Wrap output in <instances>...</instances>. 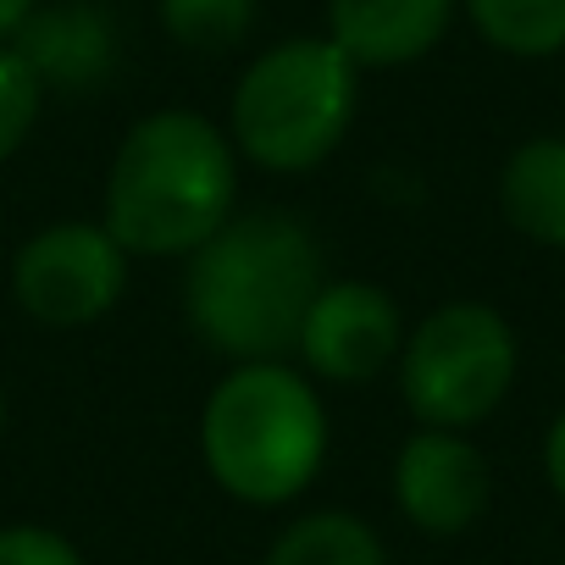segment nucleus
<instances>
[{
  "label": "nucleus",
  "mask_w": 565,
  "mask_h": 565,
  "mask_svg": "<svg viewBox=\"0 0 565 565\" xmlns=\"http://www.w3.org/2000/svg\"><path fill=\"white\" fill-rule=\"evenodd\" d=\"M322 244L306 222L282 211L227 216L183 266L189 328L238 361L295 355L300 322L322 289Z\"/></svg>",
  "instance_id": "f257e3e1"
},
{
  "label": "nucleus",
  "mask_w": 565,
  "mask_h": 565,
  "mask_svg": "<svg viewBox=\"0 0 565 565\" xmlns=\"http://www.w3.org/2000/svg\"><path fill=\"white\" fill-rule=\"evenodd\" d=\"M238 194L233 139L189 106L139 117L106 172V227L128 255H194L227 216Z\"/></svg>",
  "instance_id": "f03ea898"
},
{
  "label": "nucleus",
  "mask_w": 565,
  "mask_h": 565,
  "mask_svg": "<svg viewBox=\"0 0 565 565\" xmlns=\"http://www.w3.org/2000/svg\"><path fill=\"white\" fill-rule=\"evenodd\" d=\"M200 460L238 504H289L328 460V405L289 361H238L205 394Z\"/></svg>",
  "instance_id": "7ed1b4c3"
},
{
  "label": "nucleus",
  "mask_w": 565,
  "mask_h": 565,
  "mask_svg": "<svg viewBox=\"0 0 565 565\" xmlns=\"http://www.w3.org/2000/svg\"><path fill=\"white\" fill-rule=\"evenodd\" d=\"M361 106V67L328 40L300 34L260 51L244 78L233 84L227 106V139L233 150L277 178H295L322 167Z\"/></svg>",
  "instance_id": "20e7f679"
},
{
  "label": "nucleus",
  "mask_w": 565,
  "mask_h": 565,
  "mask_svg": "<svg viewBox=\"0 0 565 565\" xmlns=\"http://www.w3.org/2000/svg\"><path fill=\"white\" fill-rule=\"evenodd\" d=\"M399 394L422 427L466 433L488 422L515 388V328L482 300H444L399 350Z\"/></svg>",
  "instance_id": "39448f33"
},
{
  "label": "nucleus",
  "mask_w": 565,
  "mask_h": 565,
  "mask_svg": "<svg viewBox=\"0 0 565 565\" xmlns=\"http://www.w3.org/2000/svg\"><path fill=\"white\" fill-rule=\"evenodd\" d=\"M128 289V249L106 222H51L12 255V300L40 328H89Z\"/></svg>",
  "instance_id": "423d86ee"
},
{
  "label": "nucleus",
  "mask_w": 565,
  "mask_h": 565,
  "mask_svg": "<svg viewBox=\"0 0 565 565\" xmlns=\"http://www.w3.org/2000/svg\"><path fill=\"white\" fill-rule=\"evenodd\" d=\"M399 350H405L399 300L366 277L322 282L295 339V355L322 383H372L377 372L399 361Z\"/></svg>",
  "instance_id": "0eeeda50"
},
{
  "label": "nucleus",
  "mask_w": 565,
  "mask_h": 565,
  "mask_svg": "<svg viewBox=\"0 0 565 565\" xmlns=\"http://www.w3.org/2000/svg\"><path fill=\"white\" fill-rule=\"evenodd\" d=\"M493 499L488 455L466 433L422 427L394 455V504L427 537H460L482 521Z\"/></svg>",
  "instance_id": "6e6552de"
},
{
  "label": "nucleus",
  "mask_w": 565,
  "mask_h": 565,
  "mask_svg": "<svg viewBox=\"0 0 565 565\" xmlns=\"http://www.w3.org/2000/svg\"><path fill=\"white\" fill-rule=\"evenodd\" d=\"M29 67L34 78L62 95H84V89H100L117 67V29L100 7L89 0H62V7H34L29 23L7 40Z\"/></svg>",
  "instance_id": "1a4fd4ad"
},
{
  "label": "nucleus",
  "mask_w": 565,
  "mask_h": 565,
  "mask_svg": "<svg viewBox=\"0 0 565 565\" xmlns=\"http://www.w3.org/2000/svg\"><path fill=\"white\" fill-rule=\"evenodd\" d=\"M460 0H328V40L366 67H411L444 45Z\"/></svg>",
  "instance_id": "9d476101"
},
{
  "label": "nucleus",
  "mask_w": 565,
  "mask_h": 565,
  "mask_svg": "<svg viewBox=\"0 0 565 565\" xmlns=\"http://www.w3.org/2000/svg\"><path fill=\"white\" fill-rule=\"evenodd\" d=\"M499 211L521 238L565 249V139L559 134H537L510 150L499 172Z\"/></svg>",
  "instance_id": "9b49d317"
},
{
  "label": "nucleus",
  "mask_w": 565,
  "mask_h": 565,
  "mask_svg": "<svg viewBox=\"0 0 565 565\" xmlns=\"http://www.w3.org/2000/svg\"><path fill=\"white\" fill-rule=\"evenodd\" d=\"M260 565H388V548L361 515L311 510L271 537Z\"/></svg>",
  "instance_id": "f8f14e48"
},
{
  "label": "nucleus",
  "mask_w": 565,
  "mask_h": 565,
  "mask_svg": "<svg viewBox=\"0 0 565 565\" xmlns=\"http://www.w3.org/2000/svg\"><path fill=\"white\" fill-rule=\"evenodd\" d=\"M471 29L521 62H543L565 51V0H460Z\"/></svg>",
  "instance_id": "ddd939ff"
},
{
  "label": "nucleus",
  "mask_w": 565,
  "mask_h": 565,
  "mask_svg": "<svg viewBox=\"0 0 565 565\" xmlns=\"http://www.w3.org/2000/svg\"><path fill=\"white\" fill-rule=\"evenodd\" d=\"M156 12H161V29L183 51L222 56V51L249 40L260 0H156Z\"/></svg>",
  "instance_id": "4468645a"
},
{
  "label": "nucleus",
  "mask_w": 565,
  "mask_h": 565,
  "mask_svg": "<svg viewBox=\"0 0 565 565\" xmlns=\"http://www.w3.org/2000/svg\"><path fill=\"white\" fill-rule=\"evenodd\" d=\"M40 106H45V84L12 45H0V161H12L29 145Z\"/></svg>",
  "instance_id": "2eb2a0df"
},
{
  "label": "nucleus",
  "mask_w": 565,
  "mask_h": 565,
  "mask_svg": "<svg viewBox=\"0 0 565 565\" xmlns=\"http://www.w3.org/2000/svg\"><path fill=\"white\" fill-rule=\"evenodd\" d=\"M0 565H89V559L67 532L40 521H12L0 526Z\"/></svg>",
  "instance_id": "dca6fc26"
},
{
  "label": "nucleus",
  "mask_w": 565,
  "mask_h": 565,
  "mask_svg": "<svg viewBox=\"0 0 565 565\" xmlns=\"http://www.w3.org/2000/svg\"><path fill=\"white\" fill-rule=\"evenodd\" d=\"M543 477H548V488H554V499L565 504V411L548 422V433H543Z\"/></svg>",
  "instance_id": "f3484780"
},
{
  "label": "nucleus",
  "mask_w": 565,
  "mask_h": 565,
  "mask_svg": "<svg viewBox=\"0 0 565 565\" xmlns=\"http://www.w3.org/2000/svg\"><path fill=\"white\" fill-rule=\"evenodd\" d=\"M40 7V0H0V45H7L23 23H29V12Z\"/></svg>",
  "instance_id": "a211bd4d"
},
{
  "label": "nucleus",
  "mask_w": 565,
  "mask_h": 565,
  "mask_svg": "<svg viewBox=\"0 0 565 565\" xmlns=\"http://www.w3.org/2000/svg\"><path fill=\"white\" fill-rule=\"evenodd\" d=\"M0 438H7V383H0Z\"/></svg>",
  "instance_id": "6ab92c4d"
}]
</instances>
